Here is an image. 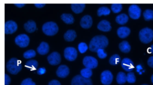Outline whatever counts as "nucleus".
I'll list each match as a JSON object with an SVG mask.
<instances>
[{
  "label": "nucleus",
  "mask_w": 153,
  "mask_h": 85,
  "mask_svg": "<svg viewBox=\"0 0 153 85\" xmlns=\"http://www.w3.org/2000/svg\"><path fill=\"white\" fill-rule=\"evenodd\" d=\"M108 45V40L105 35H96L90 41L88 48L93 52H96L98 49L105 48Z\"/></svg>",
  "instance_id": "nucleus-1"
},
{
  "label": "nucleus",
  "mask_w": 153,
  "mask_h": 85,
  "mask_svg": "<svg viewBox=\"0 0 153 85\" xmlns=\"http://www.w3.org/2000/svg\"><path fill=\"white\" fill-rule=\"evenodd\" d=\"M6 68L7 71L10 74H17L21 71L22 66L20 60L17 59V58L13 57L7 62Z\"/></svg>",
  "instance_id": "nucleus-2"
},
{
  "label": "nucleus",
  "mask_w": 153,
  "mask_h": 85,
  "mask_svg": "<svg viewBox=\"0 0 153 85\" xmlns=\"http://www.w3.org/2000/svg\"><path fill=\"white\" fill-rule=\"evenodd\" d=\"M139 37L142 42L148 44L153 40V30L149 28H144L139 31Z\"/></svg>",
  "instance_id": "nucleus-3"
},
{
  "label": "nucleus",
  "mask_w": 153,
  "mask_h": 85,
  "mask_svg": "<svg viewBox=\"0 0 153 85\" xmlns=\"http://www.w3.org/2000/svg\"><path fill=\"white\" fill-rule=\"evenodd\" d=\"M42 29L43 32L45 35L52 36L56 34L58 32L59 28L55 22H48L43 25Z\"/></svg>",
  "instance_id": "nucleus-4"
},
{
  "label": "nucleus",
  "mask_w": 153,
  "mask_h": 85,
  "mask_svg": "<svg viewBox=\"0 0 153 85\" xmlns=\"http://www.w3.org/2000/svg\"><path fill=\"white\" fill-rule=\"evenodd\" d=\"M71 85H93V83L90 78H86L81 75H76L72 79Z\"/></svg>",
  "instance_id": "nucleus-5"
},
{
  "label": "nucleus",
  "mask_w": 153,
  "mask_h": 85,
  "mask_svg": "<svg viewBox=\"0 0 153 85\" xmlns=\"http://www.w3.org/2000/svg\"><path fill=\"white\" fill-rule=\"evenodd\" d=\"M29 38L26 34H20L17 35L15 38L16 44L20 47H26L29 44Z\"/></svg>",
  "instance_id": "nucleus-6"
},
{
  "label": "nucleus",
  "mask_w": 153,
  "mask_h": 85,
  "mask_svg": "<svg viewBox=\"0 0 153 85\" xmlns=\"http://www.w3.org/2000/svg\"><path fill=\"white\" fill-rule=\"evenodd\" d=\"M82 63L85 68H88L90 69L96 68L98 65L97 60L94 57L90 56L84 57L82 60Z\"/></svg>",
  "instance_id": "nucleus-7"
},
{
  "label": "nucleus",
  "mask_w": 153,
  "mask_h": 85,
  "mask_svg": "<svg viewBox=\"0 0 153 85\" xmlns=\"http://www.w3.org/2000/svg\"><path fill=\"white\" fill-rule=\"evenodd\" d=\"M64 56L67 60L69 61H73L75 60L77 57L76 50L72 47H66L64 50Z\"/></svg>",
  "instance_id": "nucleus-8"
},
{
  "label": "nucleus",
  "mask_w": 153,
  "mask_h": 85,
  "mask_svg": "<svg viewBox=\"0 0 153 85\" xmlns=\"http://www.w3.org/2000/svg\"><path fill=\"white\" fill-rule=\"evenodd\" d=\"M100 80L103 84L109 85L113 80V75L110 71H103L100 75Z\"/></svg>",
  "instance_id": "nucleus-9"
},
{
  "label": "nucleus",
  "mask_w": 153,
  "mask_h": 85,
  "mask_svg": "<svg viewBox=\"0 0 153 85\" xmlns=\"http://www.w3.org/2000/svg\"><path fill=\"white\" fill-rule=\"evenodd\" d=\"M129 16L133 19H138L141 14V9L136 4L131 5L128 8Z\"/></svg>",
  "instance_id": "nucleus-10"
},
{
  "label": "nucleus",
  "mask_w": 153,
  "mask_h": 85,
  "mask_svg": "<svg viewBox=\"0 0 153 85\" xmlns=\"http://www.w3.org/2000/svg\"><path fill=\"white\" fill-rule=\"evenodd\" d=\"M5 34H11L17 29V23L13 20H8L5 23Z\"/></svg>",
  "instance_id": "nucleus-11"
},
{
  "label": "nucleus",
  "mask_w": 153,
  "mask_h": 85,
  "mask_svg": "<svg viewBox=\"0 0 153 85\" xmlns=\"http://www.w3.org/2000/svg\"><path fill=\"white\" fill-rule=\"evenodd\" d=\"M47 60L50 65H58L59 63H60L61 60L60 54L57 51H54L48 55V56L47 57Z\"/></svg>",
  "instance_id": "nucleus-12"
},
{
  "label": "nucleus",
  "mask_w": 153,
  "mask_h": 85,
  "mask_svg": "<svg viewBox=\"0 0 153 85\" xmlns=\"http://www.w3.org/2000/svg\"><path fill=\"white\" fill-rule=\"evenodd\" d=\"M122 68L126 71L130 72L134 69V63L129 58H124L121 63Z\"/></svg>",
  "instance_id": "nucleus-13"
},
{
  "label": "nucleus",
  "mask_w": 153,
  "mask_h": 85,
  "mask_svg": "<svg viewBox=\"0 0 153 85\" xmlns=\"http://www.w3.org/2000/svg\"><path fill=\"white\" fill-rule=\"evenodd\" d=\"M69 74V69L68 66L62 65L59 66L56 71L57 75L60 78H65Z\"/></svg>",
  "instance_id": "nucleus-14"
},
{
  "label": "nucleus",
  "mask_w": 153,
  "mask_h": 85,
  "mask_svg": "<svg viewBox=\"0 0 153 85\" xmlns=\"http://www.w3.org/2000/svg\"><path fill=\"white\" fill-rule=\"evenodd\" d=\"M93 23L92 17L89 15H85L83 16L80 21V25L84 29L90 28Z\"/></svg>",
  "instance_id": "nucleus-15"
},
{
  "label": "nucleus",
  "mask_w": 153,
  "mask_h": 85,
  "mask_svg": "<svg viewBox=\"0 0 153 85\" xmlns=\"http://www.w3.org/2000/svg\"><path fill=\"white\" fill-rule=\"evenodd\" d=\"M98 29L103 31V32H108L111 29V26L109 23L106 20H102L100 21L97 25Z\"/></svg>",
  "instance_id": "nucleus-16"
},
{
  "label": "nucleus",
  "mask_w": 153,
  "mask_h": 85,
  "mask_svg": "<svg viewBox=\"0 0 153 85\" xmlns=\"http://www.w3.org/2000/svg\"><path fill=\"white\" fill-rule=\"evenodd\" d=\"M117 35L121 38H126L127 36L129 35L130 33V29L126 26H122L120 27L117 29Z\"/></svg>",
  "instance_id": "nucleus-17"
},
{
  "label": "nucleus",
  "mask_w": 153,
  "mask_h": 85,
  "mask_svg": "<svg viewBox=\"0 0 153 85\" xmlns=\"http://www.w3.org/2000/svg\"><path fill=\"white\" fill-rule=\"evenodd\" d=\"M37 51L40 54H46L49 51V45L45 42H41L37 48Z\"/></svg>",
  "instance_id": "nucleus-18"
},
{
  "label": "nucleus",
  "mask_w": 153,
  "mask_h": 85,
  "mask_svg": "<svg viewBox=\"0 0 153 85\" xmlns=\"http://www.w3.org/2000/svg\"><path fill=\"white\" fill-rule=\"evenodd\" d=\"M24 28L27 32L32 33L36 29V25L33 20H29L24 24Z\"/></svg>",
  "instance_id": "nucleus-19"
},
{
  "label": "nucleus",
  "mask_w": 153,
  "mask_h": 85,
  "mask_svg": "<svg viewBox=\"0 0 153 85\" xmlns=\"http://www.w3.org/2000/svg\"><path fill=\"white\" fill-rule=\"evenodd\" d=\"M76 37V34L74 30H68L64 34V38L67 41H72Z\"/></svg>",
  "instance_id": "nucleus-20"
},
{
  "label": "nucleus",
  "mask_w": 153,
  "mask_h": 85,
  "mask_svg": "<svg viewBox=\"0 0 153 85\" xmlns=\"http://www.w3.org/2000/svg\"><path fill=\"white\" fill-rule=\"evenodd\" d=\"M85 5L84 4H72L71 5L72 10L76 14L81 13L85 8Z\"/></svg>",
  "instance_id": "nucleus-21"
},
{
  "label": "nucleus",
  "mask_w": 153,
  "mask_h": 85,
  "mask_svg": "<svg viewBox=\"0 0 153 85\" xmlns=\"http://www.w3.org/2000/svg\"><path fill=\"white\" fill-rule=\"evenodd\" d=\"M119 48L121 50V51L127 53L130 51L131 47L127 41H123L120 43Z\"/></svg>",
  "instance_id": "nucleus-22"
},
{
  "label": "nucleus",
  "mask_w": 153,
  "mask_h": 85,
  "mask_svg": "<svg viewBox=\"0 0 153 85\" xmlns=\"http://www.w3.org/2000/svg\"><path fill=\"white\" fill-rule=\"evenodd\" d=\"M128 20V17L126 14H121L116 17L115 21L117 23L120 25H124L126 24Z\"/></svg>",
  "instance_id": "nucleus-23"
},
{
  "label": "nucleus",
  "mask_w": 153,
  "mask_h": 85,
  "mask_svg": "<svg viewBox=\"0 0 153 85\" xmlns=\"http://www.w3.org/2000/svg\"><path fill=\"white\" fill-rule=\"evenodd\" d=\"M61 19L66 24H72L74 22V18L71 14H62L61 15Z\"/></svg>",
  "instance_id": "nucleus-24"
},
{
  "label": "nucleus",
  "mask_w": 153,
  "mask_h": 85,
  "mask_svg": "<svg viewBox=\"0 0 153 85\" xmlns=\"http://www.w3.org/2000/svg\"><path fill=\"white\" fill-rule=\"evenodd\" d=\"M116 80L119 84H124L127 81V75L124 72H120L117 75Z\"/></svg>",
  "instance_id": "nucleus-25"
},
{
  "label": "nucleus",
  "mask_w": 153,
  "mask_h": 85,
  "mask_svg": "<svg viewBox=\"0 0 153 85\" xmlns=\"http://www.w3.org/2000/svg\"><path fill=\"white\" fill-rule=\"evenodd\" d=\"M25 66L29 69H30V70L33 71V70H35L38 68V63L36 60L32 59L27 61L25 64Z\"/></svg>",
  "instance_id": "nucleus-26"
},
{
  "label": "nucleus",
  "mask_w": 153,
  "mask_h": 85,
  "mask_svg": "<svg viewBox=\"0 0 153 85\" xmlns=\"http://www.w3.org/2000/svg\"><path fill=\"white\" fill-rule=\"evenodd\" d=\"M97 14L98 16H101L103 15H109L110 14V9L106 7H101L97 10Z\"/></svg>",
  "instance_id": "nucleus-27"
},
{
  "label": "nucleus",
  "mask_w": 153,
  "mask_h": 85,
  "mask_svg": "<svg viewBox=\"0 0 153 85\" xmlns=\"http://www.w3.org/2000/svg\"><path fill=\"white\" fill-rule=\"evenodd\" d=\"M144 19L146 21H149L153 20V10L150 9H147L144 11L143 13Z\"/></svg>",
  "instance_id": "nucleus-28"
},
{
  "label": "nucleus",
  "mask_w": 153,
  "mask_h": 85,
  "mask_svg": "<svg viewBox=\"0 0 153 85\" xmlns=\"http://www.w3.org/2000/svg\"><path fill=\"white\" fill-rule=\"evenodd\" d=\"M80 72H81V75L83 77H85L86 78H90L93 74L91 69L88 68H85L82 69L81 70Z\"/></svg>",
  "instance_id": "nucleus-29"
},
{
  "label": "nucleus",
  "mask_w": 153,
  "mask_h": 85,
  "mask_svg": "<svg viewBox=\"0 0 153 85\" xmlns=\"http://www.w3.org/2000/svg\"><path fill=\"white\" fill-rule=\"evenodd\" d=\"M120 60H121V59H120V56L117 54H113L110 57L109 62L112 65H116L120 62Z\"/></svg>",
  "instance_id": "nucleus-30"
},
{
  "label": "nucleus",
  "mask_w": 153,
  "mask_h": 85,
  "mask_svg": "<svg viewBox=\"0 0 153 85\" xmlns=\"http://www.w3.org/2000/svg\"><path fill=\"white\" fill-rule=\"evenodd\" d=\"M122 8L123 6L121 4H113L111 5V10L115 13H119L122 10Z\"/></svg>",
  "instance_id": "nucleus-31"
},
{
  "label": "nucleus",
  "mask_w": 153,
  "mask_h": 85,
  "mask_svg": "<svg viewBox=\"0 0 153 85\" xmlns=\"http://www.w3.org/2000/svg\"><path fill=\"white\" fill-rule=\"evenodd\" d=\"M35 56H36V52L33 50H29L25 51L23 54V57L25 59L32 58L33 57H35Z\"/></svg>",
  "instance_id": "nucleus-32"
},
{
  "label": "nucleus",
  "mask_w": 153,
  "mask_h": 85,
  "mask_svg": "<svg viewBox=\"0 0 153 85\" xmlns=\"http://www.w3.org/2000/svg\"><path fill=\"white\" fill-rule=\"evenodd\" d=\"M127 81L129 83H134L136 81V77L132 72H129L127 74Z\"/></svg>",
  "instance_id": "nucleus-33"
},
{
  "label": "nucleus",
  "mask_w": 153,
  "mask_h": 85,
  "mask_svg": "<svg viewBox=\"0 0 153 85\" xmlns=\"http://www.w3.org/2000/svg\"><path fill=\"white\" fill-rule=\"evenodd\" d=\"M88 46L87 45L83 42H80L78 45V50L81 53H84L86 51V50L88 49Z\"/></svg>",
  "instance_id": "nucleus-34"
},
{
  "label": "nucleus",
  "mask_w": 153,
  "mask_h": 85,
  "mask_svg": "<svg viewBox=\"0 0 153 85\" xmlns=\"http://www.w3.org/2000/svg\"><path fill=\"white\" fill-rule=\"evenodd\" d=\"M96 52H97L98 57L99 58H100V59H104V58H105L107 56V54L104 51V48L98 49Z\"/></svg>",
  "instance_id": "nucleus-35"
},
{
  "label": "nucleus",
  "mask_w": 153,
  "mask_h": 85,
  "mask_svg": "<svg viewBox=\"0 0 153 85\" xmlns=\"http://www.w3.org/2000/svg\"><path fill=\"white\" fill-rule=\"evenodd\" d=\"M20 85H36V84L30 78H27L22 81Z\"/></svg>",
  "instance_id": "nucleus-36"
},
{
  "label": "nucleus",
  "mask_w": 153,
  "mask_h": 85,
  "mask_svg": "<svg viewBox=\"0 0 153 85\" xmlns=\"http://www.w3.org/2000/svg\"><path fill=\"white\" fill-rule=\"evenodd\" d=\"M147 63H148L149 66L153 68V56H151L148 58V61H147Z\"/></svg>",
  "instance_id": "nucleus-37"
},
{
  "label": "nucleus",
  "mask_w": 153,
  "mask_h": 85,
  "mask_svg": "<svg viewBox=\"0 0 153 85\" xmlns=\"http://www.w3.org/2000/svg\"><path fill=\"white\" fill-rule=\"evenodd\" d=\"M11 82L10 77L6 74H5V85H9Z\"/></svg>",
  "instance_id": "nucleus-38"
},
{
  "label": "nucleus",
  "mask_w": 153,
  "mask_h": 85,
  "mask_svg": "<svg viewBox=\"0 0 153 85\" xmlns=\"http://www.w3.org/2000/svg\"><path fill=\"white\" fill-rule=\"evenodd\" d=\"M48 85H61V84L58 80H53L48 83Z\"/></svg>",
  "instance_id": "nucleus-39"
},
{
  "label": "nucleus",
  "mask_w": 153,
  "mask_h": 85,
  "mask_svg": "<svg viewBox=\"0 0 153 85\" xmlns=\"http://www.w3.org/2000/svg\"><path fill=\"white\" fill-rule=\"evenodd\" d=\"M45 71H46V69L44 68H40L38 69L37 73L39 75H41V74H44V73H45Z\"/></svg>",
  "instance_id": "nucleus-40"
},
{
  "label": "nucleus",
  "mask_w": 153,
  "mask_h": 85,
  "mask_svg": "<svg viewBox=\"0 0 153 85\" xmlns=\"http://www.w3.org/2000/svg\"><path fill=\"white\" fill-rule=\"evenodd\" d=\"M45 4H35V6H36V7L38 8H41V7H43L44 6H45Z\"/></svg>",
  "instance_id": "nucleus-41"
},
{
  "label": "nucleus",
  "mask_w": 153,
  "mask_h": 85,
  "mask_svg": "<svg viewBox=\"0 0 153 85\" xmlns=\"http://www.w3.org/2000/svg\"><path fill=\"white\" fill-rule=\"evenodd\" d=\"M148 51L149 53H151L153 54V44L150 46V47L148 48Z\"/></svg>",
  "instance_id": "nucleus-42"
},
{
  "label": "nucleus",
  "mask_w": 153,
  "mask_h": 85,
  "mask_svg": "<svg viewBox=\"0 0 153 85\" xmlns=\"http://www.w3.org/2000/svg\"><path fill=\"white\" fill-rule=\"evenodd\" d=\"M14 5H15L16 6L18 7H23V6H25V4H15Z\"/></svg>",
  "instance_id": "nucleus-43"
},
{
  "label": "nucleus",
  "mask_w": 153,
  "mask_h": 85,
  "mask_svg": "<svg viewBox=\"0 0 153 85\" xmlns=\"http://www.w3.org/2000/svg\"><path fill=\"white\" fill-rule=\"evenodd\" d=\"M151 80L152 83H153V74L152 75V76H151Z\"/></svg>",
  "instance_id": "nucleus-44"
},
{
  "label": "nucleus",
  "mask_w": 153,
  "mask_h": 85,
  "mask_svg": "<svg viewBox=\"0 0 153 85\" xmlns=\"http://www.w3.org/2000/svg\"><path fill=\"white\" fill-rule=\"evenodd\" d=\"M142 85H148V84H142Z\"/></svg>",
  "instance_id": "nucleus-45"
}]
</instances>
